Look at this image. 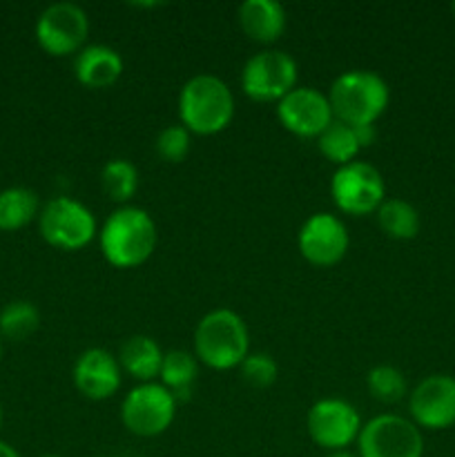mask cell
Returning a JSON list of instances; mask_svg holds the SVG:
<instances>
[{"label": "cell", "instance_id": "d6a6232c", "mask_svg": "<svg viewBox=\"0 0 455 457\" xmlns=\"http://www.w3.org/2000/svg\"><path fill=\"white\" fill-rule=\"evenodd\" d=\"M451 12H453V16H455V3H453V4H451Z\"/></svg>", "mask_w": 455, "mask_h": 457}, {"label": "cell", "instance_id": "4dcf8cb0", "mask_svg": "<svg viewBox=\"0 0 455 457\" xmlns=\"http://www.w3.org/2000/svg\"><path fill=\"white\" fill-rule=\"evenodd\" d=\"M38 457H61V455H56V453H43V455H38Z\"/></svg>", "mask_w": 455, "mask_h": 457}, {"label": "cell", "instance_id": "8992f818", "mask_svg": "<svg viewBox=\"0 0 455 457\" xmlns=\"http://www.w3.org/2000/svg\"><path fill=\"white\" fill-rule=\"evenodd\" d=\"M299 65L284 49H261L245 61L241 89L254 103H279L297 87Z\"/></svg>", "mask_w": 455, "mask_h": 457}, {"label": "cell", "instance_id": "603a6c76", "mask_svg": "<svg viewBox=\"0 0 455 457\" xmlns=\"http://www.w3.org/2000/svg\"><path fill=\"white\" fill-rule=\"evenodd\" d=\"M141 174L138 168L128 159H112L101 170V186L112 201L120 205H129L138 192Z\"/></svg>", "mask_w": 455, "mask_h": 457}, {"label": "cell", "instance_id": "e0dca14e", "mask_svg": "<svg viewBox=\"0 0 455 457\" xmlns=\"http://www.w3.org/2000/svg\"><path fill=\"white\" fill-rule=\"evenodd\" d=\"M241 31L259 45H275L284 36L288 18L277 0H245L239 4Z\"/></svg>", "mask_w": 455, "mask_h": 457}, {"label": "cell", "instance_id": "5b68a950", "mask_svg": "<svg viewBox=\"0 0 455 457\" xmlns=\"http://www.w3.org/2000/svg\"><path fill=\"white\" fill-rule=\"evenodd\" d=\"M38 232L52 248L76 253L98 237V223L85 204L71 196H54L40 208Z\"/></svg>", "mask_w": 455, "mask_h": 457}, {"label": "cell", "instance_id": "83f0119b", "mask_svg": "<svg viewBox=\"0 0 455 457\" xmlns=\"http://www.w3.org/2000/svg\"><path fill=\"white\" fill-rule=\"evenodd\" d=\"M0 457H21V453H18L9 442L0 440Z\"/></svg>", "mask_w": 455, "mask_h": 457}, {"label": "cell", "instance_id": "d6986e66", "mask_svg": "<svg viewBox=\"0 0 455 457\" xmlns=\"http://www.w3.org/2000/svg\"><path fill=\"white\" fill-rule=\"evenodd\" d=\"M38 195L29 187H7L0 192V232H16L29 226L40 214Z\"/></svg>", "mask_w": 455, "mask_h": 457}, {"label": "cell", "instance_id": "52a82bcc", "mask_svg": "<svg viewBox=\"0 0 455 457\" xmlns=\"http://www.w3.org/2000/svg\"><path fill=\"white\" fill-rule=\"evenodd\" d=\"M357 457H424L422 428L404 415H375L361 427Z\"/></svg>", "mask_w": 455, "mask_h": 457}, {"label": "cell", "instance_id": "7402d4cb", "mask_svg": "<svg viewBox=\"0 0 455 457\" xmlns=\"http://www.w3.org/2000/svg\"><path fill=\"white\" fill-rule=\"evenodd\" d=\"M377 226L386 237L395 241H410L419 235V212L404 199H386L377 208Z\"/></svg>", "mask_w": 455, "mask_h": 457}, {"label": "cell", "instance_id": "4fadbf2b", "mask_svg": "<svg viewBox=\"0 0 455 457\" xmlns=\"http://www.w3.org/2000/svg\"><path fill=\"white\" fill-rule=\"evenodd\" d=\"M410 420L424 431L455 427V378L435 373L424 378L409 393Z\"/></svg>", "mask_w": 455, "mask_h": 457}, {"label": "cell", "instance_id": "836d02e7", "mask_svg": "<svg viewBox=\"0 0 455 457\" xmlns=\"http://www.w3.org/2000/svg\"><path fill=\"white\" fill-rule=\"evenodd\" d=\"M98 457H112V455H98Z\"/></svg>", "mask_w": 455, "mask_h": 457}, {"label": "cell", "instance_id": "277c9868", "mask_svg": "<svg viewBox=\"0 0 455 457\" xmlns=\"http://www.w3.org/2000/svg\"><path fill=\"white\" fill-rule=\"evenodd\" d=\"M328 101L335 120L352 128H368L388 110L391 87L377 71L348 70L333 80Z\"/></svg>", "mask_w": 455, "mask_h": 457}, {"label": "cell", "instance_id": "4316f807", "mask_svg": "<svg viewBox=\"0 0 455 457\" xmlns=\"http://www.w3.org/2000/svg\"><path fill=\"white\" fill-rule=\"evenodd\" d=\"M154 150L165 163H181L192 150V134L181 123L168 125L156 137Z\"/></svg>", "mask_w": 455, "mask_h": 457}, {"label": "cell", "instance_id": "9c48e42d", "mask_svg": "<svg viewBox=\"0 0 455 457\" xmlns=\"http://www.w3.org/2000/svg\"><path fill=\"white\" fill-rule=\"evenodd\" d=\"M330 196L339 212L351 217H366L377 212L386 201V183L375 165L352 161L335 170L330 177Z\"/></svg>", "mask_w": 455, "mask_h": 457}, {"label": "cell", "instance_id": "cb8c5ba5", "mask_svg": "<svg viewBox=\"0 0 455 457\" xmlns=\"http://www.w3.org/2000/svg\"><path fill=\"white\" fill-rule=\"evenodd\" d=\"M40 328V311L27 299L9 302L0 311V337L7 342H25Z\"/></svg>", "mask_w": 455, "mask_h": 457}, {"label": "cell", "instance_id": "484cf974", "mask_svg": "<svg viewBox=\"0 0 455 457\" xmlns=\"http://www.w3.org/2000/svg\"><path fill=\"white\" fill-rule=\"evenodd\" d=\"M241 379H244L248 386L259 388V391H266L279 378V364L272 355L268 353H250L239 366Z\"/></svg>", "mask_w": 455, "mask_h": 457}, {"label": "cell", "instance_id": "7c38bea8", "mask_svg": "<svg viewBox=\"0 0 455 457\" xmlns=\"http://www.w3.org/2000/svg\"><path fill=\"white\" fill-rule=\"evenodd\" d=\"M299 254L315 268H333L346 257L351 248L348 228L337 214L315 212L302 223L297 232Z\"/></svg>", "mask_w": 455, "mask_h": 457}, {"label": "cell", "instance_id": "f546056e", "mask_svg": "<svg viewBox=\"0 0 455 457\" xmlns=\"http://www.w3.org/2000/svg\"><path fill=\"white\" fill-rule=\"evenodd\" d=\"M3 357H4V339L0 337V360H3Z\"/></svg>", "mask_w": 455, "mask_h": 457}, {"label": "cell", "instance_id": "ffe728a7", "mask_svg": "<svg viewBox=\"0 0 455 457\" xmlns=\"http://www.w3.org/2000/svg\"><path fill=\"white\" fill-rule=\"evenodd\" d=\"M196 378H199V360L194 357V353L183 351V348L165 353L159 379L172 393L174 400H187Z\"/></svg>", "mask_w": 455, "mask_h": 457}, {"label": "cell", "instance_id": "f1b7e54d", "mask_svg": "<svg viewBox=\"0 0 455 457\" xmlns=\"http://www.w3.org/2000/svg\"><path fill=\"white\" fill-rule=\"evenodd\" d=\"M326 457H357V455L351 453V451H337V453H328Z\"/></svg>", "mask_w": 455, "mask_h": 457}, {"label": "cell", "instance_id": "9a60e30c", "mask_svg": "<svg viewBox=\"0 0 455 457\" xmlns=\"http://www.w3.org/2000/svg\"><path fill=\"white\" fill-rule=\"evenodd\" d=\"M76 391L92 402L114 397L123 384V370L119 360L105 348H87L80 353L71 370Z\"/></svg>", "mask_w": 455, "mask_h": 457}, {"label": "cell", "instance_id": "7a4b0ae2", "mask_svg": "<svg viewBox=\"0 0 455 457\" xmlns=\"http://www.w3.org/2000/svg\"><path fill=\"white\" fill-rule=\"evenodd\" d=\"M235 119V96L214 74H196L178 92V123L192 137H214L230 128Z\"/></svg>", "mask_w": 455, "mask_h": 457}, {"label": "cell", "instance_id": "44dd1931", "mask_svg": "<svg viewBox=\"0 0 455 457\" xmlns=\"http://www.w3.org/2000/svg\"><path fill=\"white\" fill-rule=\"evenodd\" d=\"M317 147H319L321 156L328 159L330 163L337 165V168L357 161L360 152L364 150L360 141V134H357V128L342 123V120H333L317 137Z\"/></svg>", "mask_w": 455, "mask_h": 457}, {"label": "cell", "instance_id": "8fae6325", "mask_svg": "<svg viewBox=\"0 0 455 457\" xmlns=\"http://www.w3.org/2000/svg\"><path fill=\"white\" fill-rule=\"evenodd\" d=\"M361 427L364 422L357 409L342 397H324L308 409V436L328 453L348 451V446L357 445Z\"/></svg>", "mask_w": 455, "mask_h": 457}, {"label": "cell", "instance_id": "30bf717a", "mask_svg": "<svg viewBox=\"0 0 455 457\" xmlns=\"http://www.w3.org/2000/svg\"><path fill=\"white\" fill-rule=\"evenodd\" d=\"M36 40L54 58L76 56L87 45L89 16L76 3H54L36 21Z\"/></svg>", "mask_w": 455, "mask_h": 457}, {"label": "cell", "instance_id": "3957f363", "mask_svg": "<svg viewBox=\"0 0 455 457\" xmlns=\"http://www.w3.org/2000/svg\"><path fill=\"white\" fill-rule=\"evenodd\" d=\"M250 355V330L239 312L214 308L194 328V357L212 370L239 369Z\"/></svg>", "mask_w": 455, "mask_h": 457}, {"label": "cell", "instance_id": "5bb4252c", "mask_svg": "<svg viewBox=\"0 0 455 457\" xmlns=\"http://www.w3.org/2000/svg\"><path fill=\"white\" fill-rule=\"evenodd\" d=\"M277 119L299 138H317L335 120L328 94L315 87L297 85L275 107Z\"/></svg>", "mask_w": 455, "mask_h": 457}, {"label": "cell", "instance_id": "ac0fdd59", "mask_svg": "<svg viewBox=\"0 0 455 457\" xmlns=\"http://www.w3.org/2000/svg\"><path fill=\"white\" fill-rule=\"evenodd\" d=\"M163 355V348L150 335H132L120 344L116 360L125 375L136 379L138 384H147L156 382V378L161 375Z\"/></svg>", "mask_w": 455, "mask_h": 457}, {"label": "cell", "instance_id": "d4e9b609", "mask_svg": "<svg viewBox=\"0 0 455 457\" xmlns=\"http://www.w3.org/2000/svg\"><path fill=\"white\" fill-rule=\"evenodd\" d=\"M366 388H368L370 397H375L382 404H397L409 395L406 375L391 364L373 366L366 373Z\"/></svg>", "mask_w": 455, "mask_h": 457}, {"label": "cell", "instance_id": "6da1fadb", "mask_svg": "<svg viewBox=\"0 0 455 457\" xmlns=\"http://www.w3.org/2000/svg\"><path fill=\"white\" fill-rule=\"evenodd\" d=\"M159 228L152 214L138 205H119L98 230V245L110 266L132 270L154 254Z\"/></svg>", "mask_w": 455, "mask_h": 457}, {"label": "cell", "instance_id": "2e32d148", "mask_svg": "<svg viewBox=\"0 0 455 457\" xmlns=\"http://www.w3.org/2000/svg\"><path fill=\"white\" fill-rule=\"evenodd\" d=\"M123 56L110 45H85L74 58V76L83 87L107 89L123 76Z\"/></svg>", "mask_w": 455, "mask_h": 457}, {"label": "cell", "instance_id": "1f68e13d", "mask_svg": "<svg viewBox=\"0 0 455 457\" xmlns=\"http://www.w3.org/2000/svg\"><path fill=\"white\" fill-rule=\"evenodd\" d=\"M0 427H3V406H0Z\"/></svg>", "mask_w": 455, "mask_h": 457}, {"label": "cell", "instance_id": "ba28073f", "mask_svg": "<svg viewBox=\"0 0 455 457\" xmlns=\"http://www.w3.org/2000/svg\"><path fill=\"white\" fill-rule=\"evenodd\" d=\"M172 393L161 382L136 384L120 404V422L136 437H159L172 427L177 418Z\"/></svg>", "mask_w": 455, "mask_h": 457}]
</instances>
